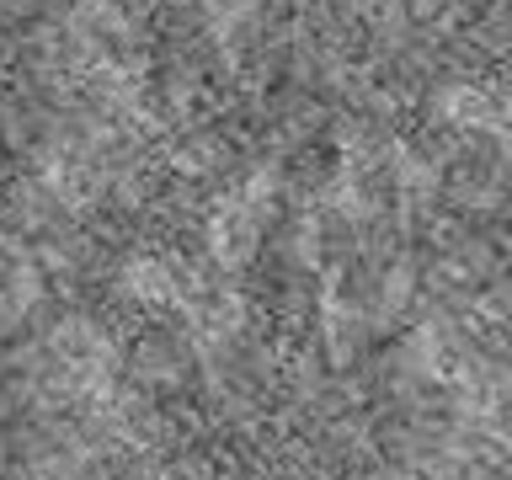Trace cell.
<instances>
[{
  "mask_svg": "<svg viewBox=\"0 0 512 480\" xmlns=\"http://www.w3.org/2000/svg\"><path fill=\"white\" fill-rule=\"evenodd\" d=\"M187 363H192L187 336H171V331H150V336H139V347H134V379L150 384V390H171V384H182Z\"/></svg>",
  "mask_w": 512,
  "mask_h": 480,
  "instance_id": "obj_1",
  "label": "cell"
},
{
  "mask_svg": "<svg viewBox=\"0 0 512 480\" xmlns=\"http://www.w3.org/2000/svg\"><path fill=\"white\" fill-rule=\"evenodd\" d=\"M123 299L144 304V310H166V304L182 299V272H176L166 256H134L123 267Z\"/></svg>",
  "mask_w": 512,
  "mask_h": 480,
  "instance_id": "obj_2",
  "label": "cell"
}]
</instances>
